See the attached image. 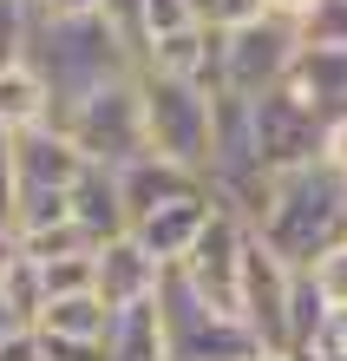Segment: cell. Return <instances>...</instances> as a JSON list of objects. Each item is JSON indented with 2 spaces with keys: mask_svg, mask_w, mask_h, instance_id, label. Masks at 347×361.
<instances>
[{
  "mask_svg": "<svg viewBox=\"0 0 347 361\" xmlns=\"http://www.w3.org/2000/svg\"><path fill=\"white\" fill-rule=\"evenodd\" d=\"M27 66L46 79L53 118H59L72 99L112 86V79H132L138 53L125 47V33L105 13H92V20H33L27 13Z\"/></svg>",
  "mask_w": 347,
  "mask_h": 361,
  "instance_id": "6da1fadb",
  "label": "cell"
},
{
  "mask_svg": "<svg viewBox=\"0 0 347 361\" xmlns=\"http://www.w3.org/2000/svg\"><path fill=\"white\" fill-rule=\"evenodd\" d=\"M255 237L289 269H315L328 250L347 243V178H334L328 164L282 171L275 197H269V217L255 224Z\"/></svg>",
  "mask_w": 347,
  "mask_h": 361,
  "instance_id": "7a4b0ae2",
  "label": "cell"
},
{
  "mask_svg": "<svg viewBox=\"0 0 347 361\" xmlns=\"http://www.w3.org/2000/svg\"><path fill=\"white\" fill-rule=\"evenodd\" d=\"M53 125L72 138V152L85 164H99V171H125V164H138L144 158V86H138V73L132 79H112V86L85 92V99H72Z\"/></svg>",
  "mask_w": 347,
  "mask_h": 361,
  "instance_id": "3957f363",
  "label": "cell"
},
{
  "mask_svg": "<svg viewBox=\"0 0 347 361\" xmlns=\"http://www.w3.org/2000/svg\"><path fill=\"white\" fill-rule=\"evenodd\" d=\"M138 86H144V152L210 178L216 99L197 86H177V79H151V73H138Z\"/></svg>",
  "mask_w": 347,
  "mask_h": 361,
  "instance_id": "277c9868",
  "label": "cell"
},
{
  "mask_svg": "<svg viewBox=\"0 0 347 361\" xmlns=\"http://www.w3.org/2000/svg\"><path fill=\"white\" fill-rule=\"evenodd\" d=\"M85 171V158L72 152V138L59 132V125H33V132L13 138V178H20V230H46L66 217V197Z\"/></svg>",
  "mask_w": 347,
  "mask_h": 361,
  "instance_id": "5b68a950",
  "label": "cell"
},
{
  "mask_svg": "<svg viewBox=\"0 0 347 361\" xmlns=\"http://www.w3.org/2000/svg\"><path fill=\"white\" fill-rule=\"evenodd\" d=\"M158 329H164V361H249L255 355V335L236 315L203 309L177 269H164L158 283Z\"/></svg>",
  "mask_w": 347,
  "mask_h": 361,
  "instance_id": "8992f818",
  "label": "cell"
},
{
  "mask_svg": "<svg viewBox=\"0 0 347 361\" xmlns=\"http://www.w3.org/2000/svg\"><path fill=\"white\" fill-rule=\"evenodd\" d=\"M243 250H249V224L236 217V210L216 204V210H210V224L197 230V243H190V250H184V263H177L184 289L197 295L203 309L236 315V302H243Z\"/></svg>",
  "mask_w": 347,
  "mask_h": 361,
  "instance_id": "52a82bcc",
  "label": "cell"
},
{
  "mask_svg": "<svg viewBox=\"0 0 347 361\" xmlns=\"http://www.w3.org/2000/svg\"><path fill=\"white\" fill-rule=\"evenodd\" d=\"M295 53H301L295 20H275V13L223 33V92L229 99H263V92H275L282 73L295 66Z\"/></svg>",
  "mask_w": 347,
  "mask_h": 361,
  "instance_id": "ba28073f",
  "label": "cell"
},
{
  "mask_svg": "<svg viewBox=\"0 0 347 361\" xmlns=\"http://www.w3.org/2000/svg\"><path fill=\"white\" fill-rule=\"evenodd\" d=\"M289 302H295V269L249 230V250H243V302H236V322L255 335V348L289 355Z\"/></svg>",
  "mask_w": 347,
  "mask_h": 361,
  "instance_id": "9c48e42d",
  "label": "cell"
},
{
  "mask_svg": "<svg viewBox=\"0 0 347 361\" xmlns=\"http://www.w3.org/2000/svg\"><path fill=\"white\" fill-rule=\"evenodd\" d=\"M321 138L328 125H315L308 112H295L282 92L249 99V145H255V164L263 171H301V164H321Z\"/></svg>",
  "mask_w": 347,
  "mask_h": 361,
  "instance_id": "30bf717a",
  "label": "cell"
},
{
  "mask_svg": "<svg viewBox=\"0 0 347 361\" xmlns=\"http://www.w3.org/2000/svg\"><path fill=\"white\" fill-rule=\"evenodd\" d=\"M158 283H164V263L151 257L132 230L92 250V295H99L112 315H125V309H151V302H158Z\"/></svg>",
  "mask_w": 347,
  "mask_h": 361,
  "instance_id": "8fae6325",
  "label": "cell"
},
{
  "mask_svg": "<svg viewBox=\"0 0 347 361\" xmlns=\"http://www.w3.org/2000/svg\"><path fill=\"white\" fill-rule=\"evenodd\" d=\"M118 178V204H125V230H138L144 217H158V210L170 204H184V197H210V178L203 171H184V164H170V158H138V164H125Z\"/></svg>",
  "mask_w": 347,
  "mask_h": 361,
  "instance_id": "7c38bea8",
  "label": "cell"
},
{
  "mask_svg": "<svg viewBox=\"0 0 347 361\" xmlns=\"http://www.w3.org/2000/svg\"><path fill=\"white\" fill-rule=\"evenodd\" d=\"M144 73L223 99V33H216V27H184V33L151 39V47H144Z\"/></svg>",
  "mask_w": 347,
  "mask_h": 361,
  "instance_id": "4fadbf2b",
  "label": "cell"
},
{
  "mask_svg": "<svg viewBox=\"0 0 347 361\" xmlns=\"http://www.w3.org/2000/svg\"><path fill=\"white\" fill-rule=\"evenodd\" d=\"M282 99L295 105V112H308L315 125H334L347 118V53H295V66L282 73Z\"/></svg>",
  "mask_w": 347,
  "mask_h": 361,
  "instance_id": "5bb4252c",
  "label": "cell"
},
{
  "mask_svg": "<svg viewBox=\"0 0 347 361\" xmlns=\"http://www.w3.org/2000/svg\"><path fill=\"white\" fill-rule=\"evenodd\" d=\"M210 210H216V190H210V197H184V204L158 210V217H144L132 237H138V243H144L164 269H177V263H184V250L197 243V230L210 224Z\"/></svg>",
  "mask_w": 347,
  "mask_h": 361,
  "instance_id": "9a60e30c",
  "label": "cell"
},
{
  "mask_svg": "<svg viewBox=\"0 0 347 361\" xmlns=\"http://www.w3.org/2000/svg\"><path fill=\"white\" fill-rule=\"evenodd\" d=\"M66 217L85 230L92 243H112L125 237V204H118V178L112 171H99V164H85L79 184H72V197H66Z\"/></svg>",
  "mask_w": 347,
  "mask_h": 361,
  "instance_id": "2e32d148",
  "label": "cell"
},
{
  "mask_svg": "<svg viewBox=\"0 0 347 361\" xmlns=\"http://www.w3.org/2000/svg\"><path fill=\"white\" fill-rule=\"evenodd\" d=\"M33 335H46V342H105V335H112V309H105L92 289L85 295H53Z\"/></svg>",
  "mask_w": 347,
  "mask_h": 361,
  "instance_id": "e0dca14e",
  "label": "cell"
},
{
  "mask_svg": "<svg viewBox=\"0 0 347 361\" xmlns=\"http://www.w3.org/2000/svg\"><path fill=\"white\" fill-rule=\"evenodd\" d=\"M33 125H53V92H46V79L20 59V66L0 79V132L20 138V132H33Z\"/></svg>",
  "mask_w": 347,
  "mask_h": 361,
  "instance_id": "ac0fdd59",
  "label": "cell"
},
{
  "mask_svg": "<svg viewBox=\"0 0 347 361\" xmlns=\"http://www.w3.org/2000/svg\"><path fill=\"white\" fill-rule=\"evenodd\" d=\"M0 309L13 315V329H39V315H46V276H39V263L20 257V250L0 269Z\"/></svg>",
  "mask_w": 347,
  "mask_h": 361,
  "instance_id": "d6986e66",
  "label": "cell"
},
{
  "mask_svg": "<svg viewBox=\"0 0 347 361\" xmlns=\"http://www.w3.org/2000/svg\"><path fill=\"white\" fill-rule=\"evenodd\" d=\"M105 355H112V361H164V329H158V302H151V309H125V315H112V335H105Z\"/></svg>",
  "mask_w": 347,
  "mask_h": 361,
  "instance_id": "ffe728a7",
  "label": "cell"
},
{
  "mask_svg": "<svg viewBox=\"0 0 347 361\" xmlns=\"http://www.w3.org/2000/svg\"><path fill=\"white\" fill-rule=\"evenodd\" d=\"M13 250L27 263H66V257H92V237H85V230L72 224V217H59V224H46V230H20L13 237Z\"/></svg>",
  "mask_w": 347,
  "mask_h": 361,
  "instance_id": "44dd1931",
  "label": "cell"
},
{
  "mask_svg": "<svg viewBox=\"0 0 347 361\" xmlns=\"http://www.w3.org/2000/svg\"><path fill=\"white\" fill-rule=\"evenodd\" d=\"M295 33L308 53H347V0H315V13Z\"/></svg>",
  "mask_w": 347,
  "mask_h": 361,
  "instance_id": "7402d4cb",
  "label": "cell"
},
{
  "mask_svg": "<svg viewBox=\"0 0 347 361\" xmlns=\"http://www.w3.org/2000/svg\"><path fill=\"white\" fill-rule=\"evenodd\" d=\"M138 7V33H144V47L151 39H164V33H184V27H203L197 13L184 7V0H132Z\"/></svg>",
  "mask_w": 347,
  "mask_h": 361,
  "instance_id": "603a6c76",
  "label": "cell"
},
{
  "mask_svg": "<svg viewBox=\"0 0 347 361\" xmlns=\"http://www.w3.org/2000/svg\"><path fill=\"white\" fill-rule=\"evenodd\" d=\"M301 276L315 283V295H321L328 309H347V243H341V250H328V257H321L315 269H301Z\"/></svg>",
  "mask_w": 347,
  "mask_h": 361,
  "instance_id": "cb8c5ba5",
  "label": "cell"
},
{
  "mask_svg": "<svg viewBox=\"0 0 347 361\" xmlns=\"http://www.w3.org/2000/svg\"><path fill=\"white\" fill-rule=\"evenodd\" d=\"M295 361H347V309L321 315V329L308 335V348H301Z\"/></svg>",
  "mask_w": 347,
  "mask_h": 361,
  "instance_id": "d4e9b609",
  "label": "cell"
},
{
  "mask_svg": "<svg viewBox=\"0 0 347 361\" xmlns=\"http://www.w3.org/2000/svg\"><path fill=\"white\" fill-rule=\"evenodd\" d=\"M39 276H46V302H53V295H85V289H92V257L39 263Z\"/></svg>",
  "mask_w": 347,
  "mask_h": 361,
  "instance_id": "484cf974",
  "label": "cell"
},
{
  "mask_svg": "<svg viewBox=\"0 0 347 361\" xmlns=\"http://www.w3.org/2000/svg\"><path fill=\"white\" fill-rule=\"evenodd\" d=\"M20 224V178H13V138L0 132V237H13Z\"/></svg>",
  "mask_w": 347,
  "mask_h": 361,
  "instance_id": "4316f807",
  "label": "cell"
},
{
  "mask_svg": "<svg viewBox=\"0 0 347 361\" xmlns=\"http://www.w3.org/2000/svg\"><path fill=\"white\" fill-rule=\"evenodd\" d=\"M20 59H27V13H20V7H0V79H7Z\"/></svg>",
  "mask_w": 347,
  "mask_h": 361,
  "instance_id": "83f0119b",
  "label": "cell"
},
{
  "mask_svg": "<svg viewBox=\"0 0 347 361\" xmlns=\"http://www.w3.org/2000/svg\"><path fill=\"white\" fill-rule=\"evenodd\" d=\"M27 13L33 20H92V13H105V0H27Z\"/></svg>",
  "mask_w": 347,
  "mask_h": 361,
  "instance_id": "f1b7e54d",
  "label": "cell"
},
{
  "mask_svg": "<svg viewBox=\"0 0 347 361\" xmlns=\"http://www.w3.org/2000/svg\"><path fill=\"white\" fill-rule=\"evenodd\" d=\"M269 7H263V0H216V20H210V27L216 33H236V27H249V20H263Z\"/></svg>",
  "mask_w": 347,
  "mask_h": 361,
  "instance_id": "f546056e",
  "label": "cell"
},
{
  "mask_svg": "<svg viewBox=\"0 0 347 361\" xmlns=\"http://www.w3.org/2000/svg\"><path fill=\"white\" fill-rule=\"evenodd\" d=\"M0 361H46V342H39L33 329H13L7 342H0Z\"/></svg>",
  "mask_w": 347,
  "mask_h": 361,
  "instance_id": "4dcf8cb0",
  "label": "cell"
},
{
  "mask_svg": "<svg viewBox=\"0 0 347 361\" xmlns=\"http://www.w3.org/2000/svg\"><path fill=\"white\" fill-rule=\"evenodd\" d=\"M321 164H328L334 178H347V118L328 125V138H321Z\"/></svg>",
  "mask_w": 347,
  "mask_h": 361,
  "instance_id": "1f68e13d",
  "label": "cell"
},
{
  "mask_svg": "<svg viewBox=\"0 0 347 361\" xmlns=\"http://www.w3.org/2000/svg\"><path fill=\"white\" fill-rule=\"evenodd\" d=\"M46 361H112V355H105V342H46Z\"/></svg>",
  "mask_w": 347,
  "mask_h": 361,
  "instance_id": "d6a6232c",
  "label": "cell"
},
{
  "mask_svg": "<svg viewBox=\"0 0 347 361\" xmlns=\"http://www.w3.org/2000/svg\"><path fill=\"white\" fill-rule=\"evenodd\" d=\"M263 7H269L275 20H295V27H301V20L315 13V0H263Z\"/></svg>",
  "mask_w": 347,
  "mask_h": 361,
  "instance_id": "836d02e7",
  "label": "cell"
},
{
  "mask_svg": "<svg viewBox=\"0 0 347 361\" xmlns=\"http://www.w3.org/2000/svg\"><path fill=\"white\" fill-rule=\"evenodd\" d=\"M184 7H190V13H197V20H203V27H210V20H216V0H184Z\"/></svg>",
  "mask_w": 347,
  "mask_h": 361,
  "instance_id": "e575fe53",
  "label": "cell"
},
{
  "mask_svg": "<svg viewBox=\"0 0 347 361\" xmlns=\"http://www.w3.org/2000/svg\"><path fill=\"white\" fill-rule=\"evenodd\" d=\"M13 263V237H0V269H7Z\"/></svg>",
  "mask_w": 347,
  "mask_h": 361,
  "instance_id": "d590c367",
  "label": "cell"
},
{
  "mask_svg": "<svg viewBox=\"0 0 347 361\" xmlns=\"http://www.w3.org/2000/svg\"><path fill=\"white\" fill-rule=\"evenodd\" d=\"M249 361H295V355H269V348H255V355H249Z\"/></svg>",
  "mask_w": 347,
  "mask_h": 361,
  "instance_id": "8d00e7d4",
  "label": "cell"
},
{
  "mask_svg": "<svg viewBox=\"0 0 347 361\" xmlns=\"http://www.w3.org/2000/svg\"><path fill=\"white\" fill-rule=\"evenodd\" d=\"M7 335H13V315H7V309H0V342H7Z\"/></svg>",
  "mask_w": 347,
  "mask_h": 361,
  "instance_id": "74e56055",
  "label": "cell"
},
{
  "mask_svg": "<svg viewBox=\"0 0 347 361\" xmlns=\"http://www.w3.org/2000/svg\"><path fill=\"white\" fill-rule=\"evenodd\" d=\"M7 7H20V13H27V0H7Z\"/></svg>",
  "mask_w": 347,
  "mask_h": 361,
  "instance_id": "f35d334b",
  "label": "cell"
}]
</instances>
